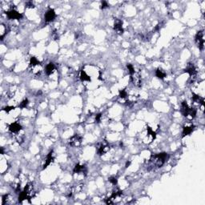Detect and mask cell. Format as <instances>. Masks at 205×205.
<instances>
[{"instance_id":"6da1fadb","label":"cell","mask_w":205,"mask_h":205,"mask_svg":"<svg viewBox=\"0 0 205 205\" xmlns=\"http://www.w3.org/2000/svg\"><path fill=\"white\" fill-rule=\"evenodd\" d=\"M168 158V153L162 152V153L151 155L149 160L147 161V171H154L157 168H161Z\"/></svg>"},{"instance_id":"7a4b0ae2","label":"cell","mask_w":205,"mask_h":205,"mask_svg":"<svg viewBox=\"0 0 205 205\" xmlns=\"http://www.w3.org/2000/svg\"><path fill=\"white\" fill-rule=\"evenodd\" d=\"M181 112L184 115V116L187 117L190 120L194 119L196 116L197 111L195 108L193 107H189L187 102H183L181 103Z\"/></svg>"},{"instance_id":"3957f363","label":"cell","mask_w":205,"mask_h":205,"mask_svg":"<svg viewBox=\"0 0 205 205\" xmlns=\"http://www.w3.org/2000/svg\"><path fill=\"white\" fill-rule=\"evenodd\" d=\"M30 67H31L32 73L34 75H39L43 71L41 63L35 57H31L30 59Z\"/></svg>"},{"instance_id":"277c9868","label":"cell","mask_w":205,"mask_h":205,"mask_svg":"<svg viewBox=\"0 0 205 205\" xmlns=\"http://www.w3.org/2000/svg\"><path fill=\"white\" fill-rule=\"evenodd\" d=\"M195 43L197 45V47L200 51H203L204 48V31H198L195 37Z\"/></svg>"},{"instance_id":"5b68a950","label":"cell","mask_w":205,"mask_h":205,"mask_svg":"<svg viewBox=\"0 0 205 205\" xmlns=\"http://www.w3.org/2000/svg\"><path fill=\"white\" fill-rule=\"evenodd\" d=\"M130 76L131 80V82H132L134 85L137 87H141V84H142V78H141V75H140V72L135 71L133 74L130 75Z\"/></svg>"},{"instance_id":"8992f818","label":"cell","mask_w":205,"mask_h":205,"mask_svg":"<svg viewBox=\"0 0 205 205\" xmlns=\"http://www.w3.org/2000/svg\"><path fill=\"white\" fill-rule=\"evenodd\" d=\"M155 138H156L155 131H154L151 127L147 126V136L144 140V142L146 144H151L152 141H154V140H155Z\"/></svg>"},{"instance_id":"52a82bcc","label":"cell","mask_w":205,"mask_h":205,"mask_svg":"<svg viewBox=\"0 0 205 205\" xmlns=\"http://www.w3.org/2000/svg\"><path fill=\"white\" fill-rule=\"evenodd\" d=\"M110 151V146L107 142H102L98 145L97 147V152L99 155H103Z\"/></svg>"},{"instance_id":"ba28073f","label":"cell","mask_w":205,"mask_h":205,"mask_svg":"<svg viewBox=\"0 0 205 205\" xmlns=\"http://www.w3.org/2000/svg\"><path fill=\"white\" fill-rule=\"evenodd\" d=\"M184 72L188 73V75H190L191 79H195V76L197 75V71H196V68L193 63H188L187 67L185 68Z\"/></svg>"},{"instance_id":"9c48e42d","label":"cell","mask_w":205,"mask_h":205,"mask_svg":"<svg viewBox=\"0 0 205 205\" xmlns=\"http://www.w3.org/2000/svg\"><path fill=\"white\" fill-rule=\"evenodd\" d=\"M81 144H82V137L79 136L77 134L74 135L69 140V144L72 147H79Z\"/></svg>"},{"instance_id":"30bf717a","label":"cell","mask_w":205,"mask_h":205,"mask_svg":"<svg viewBox=\"0 0 205 205\" xmlns=\"http://www.w3.org/2000/svg\"><path fill=\"white\" fill-rule=\"evenodd\" d=\"M114 30L117 34H122L123 33V22L119 19H115L114 20Z\"/></svg>"},{"instance_id":"8fae6325","label":"cell","mask_w":205,"mask_h":205,"mask_svg":"<svg viewBox=\"0 0 205 205\" xmlns=\"http://www.w3.org/2000/svg\"><path fill=\"white\" fill-rule=\"evenodd\" d=\"M122 195H123V191H114L109 198L107 199L106 204H113L116 202V199L117 198L120 197Z\"/></svg>"},{"instance_id":"7c38bea8","label":"cell","mask_w":205,"mask_h":205,"mask_svg":"<svg viewBox=\"0 0 205 205\" xmlns=\"http://www.w3.org/2000/svg\"><path fill=\"white\" fill-rule=\"evenodd\" d=\"M6 14L10 19H21L23 18V14L15 10H10L9 11H7Z\"/></svg>"},{"instance_id":"4fadbf2b","label":"cell","mask_w":205,"mask_h":205,"mask_svg":"<svg viewBox=\"0 0 205 205\" xmlns=\"http://www.w3.org/2000/svg\"><path fill=\"white\" fill-rule=\"evenodd\" d=\"M56 17L55 11L53 9H49L44 15V19L47 23H50L54 20Z\"/></svg>"},{"instance_id":"5bb4252c","label":"cell","mask_w":205,"mask_h":205,"mask_svg":"<svg viewBox=\"0 0 205 205\" xmlns=\"http://www.w3.org/2000/svg\"><path fill=\"white\" fill-rule=\"evenodd\" d=\"M21 130H22V126H21L19 123H17V122L12 123L10 126H9V131H10L11 133L17 134L19 133Z\"/></svg>"},{"instance_id":"9a60e30c","label":"cell","mask_w":205,"mask_h":205,"mask_svg":"<svg viewBox=\"0 0 205 205\" xmlns=\"http://www.w3.org/2000/svg\"><path fill=\"white\" fill-rule=\"evenodd\" d=\"M24 191L27 193V195H28L29 197V199H31V197L34 195V186L31 183H29L28 184L26 185V187L24 188Z\"/></svg>"},{"instance_id":"2e32d148","label":"cell","mask_w":205,"mask_h":205,"mask_svg":"<svg viewBox=\"0 0 205 205\" xmlns=\"http://www.w3.org/2000/svg\"><path fill=\"white\" fill-rule=\"evenodd\" d=\"M194 129H195V126L194 125H189V126H185L184 127V128H183V132H182V137H185L187 136H189V135H191V133L194 131Z\"/></svg>"},{"instance_id":"e0dca14e","label":"cell","mask_w":205,"mask_h":205,"mask_svg":"<svg viewBox=\"0 0 205 205\" xmlns=\"http://www.w3.org/2000/svg\"><path fill=\"white\" fill-rule=\"evenodd\" d=\"M53 161H54L53 151H51L49 152V154L47 155V159H46V160H45V164L44 165H43V169H45V168H47L48 166H49Z\"/></svg>"},{"instance_id":"ac0fdd59","label":"cell","mask_w":205,"mask_h":205,"mask_svg":"<svg viewBox=\"0 0 205 205\" xmlns=\"http://www.w3.org/2000/svg\"><path fill=\"white\" fill-rule=\"evenodd\" d=\"M55 66L53 63H49L46 66V69H45V72L47 75H51V74H53V72H55Z\"/></svg>"},{"instance_id":"d6986e66","label":"cell","mask_w":205,"mask_h":205,"mask_svg":"<svg viewBox=\"0 0 205 205\" xmlns=\"http://www.w3.org/2000/svg\"><path fill=\"white\" fill-rule=\"evenodd\" d=\"M12 202V197L9 194H6L3 196L2 199V204H10Z\"/></svg>"},{"instance_id":"ffe728a7","label":"cell","mask_w":205,"mask_h":205,"mask_svg":"<svg viewBox=\"0 0 205 205\" xmlns=\"http://www.w3.org/2000/svg\"><path fill=\"white\" fill-rule=\"evenodd\" d=\"M155 76L157 77L158 79H164L166 77V72H164V70H162L161 68H158L155 71Z\"/></svg>"},{"instance_id":"44dd1931","label":"cell","mask_w":205,"mask_h":205,"mask_svg":"<svg viewBox=\"0 0 205 205\" xmlns=\"http://www.w3.org/2000/svg\"><path fill=\"white\" fill-rule=\"evenodd\" d=\"M84 171H85V166L78 164L75 165L74 170H73V172L74 173H82Z\"/></svg>"},{"instance_id":"7402d4cb","label":"cell","mask_w":205,"mask_h":205,"mask_svg":"<svg viewBox=\"0 0 205 205\" xmlns=\"http://www.w3.org/2000/svg\"><path fill=\"white\" fill-rule=\"evenodd\" d=\"M26 199H29V197H28V195H27V193L25 191H22L19 196V202L21 203V202H23V200H26Z\"/></svg>"},{"instance_id":"603a6c76","label":"cell","mask_w":205,"mask_h":205,"mask_svg":"<svg viewBox=\"0 0 205 205\" xmlns=\"http://www.w3.org/2000/svg\"><path fill=\"white\" fill-rule=\"evenodd\" d=\"M0 31H1V40H3V37L5 36V34L7 33V28L5 27V25L2 24V25L0 26Z\"/></svg>"},{"instance_id":"cb8c5ba5","label":"cell","mask_w":205,"mask_h":205,"mask_svg":"<svg viewBox=\"0 0 205 205\" xmlns=\"http://www.w3.org/2000/svg\"><path fill=\"white\" fill-rule=\"evenodd\" d=\"M120 97L122 99H127L128 97V93L126 90H121L120 91Z\"/></svg>"},{"instance_id":"d4e9b609","label":"cell","mask_w":205,"mask_h":205,"mask_svg":"<svg viewBox=\"0 0 205 205\" xmlns=\"http://www.w3.org/2000/svg\"><path fill=\"white\" fill-rule=\"evenodd\" d=\"M28 103H29V102H28V99H24V100H23V101L20 103V104H19V107H20V108H22V109L26 108V107H28Z\"/></svg>"},{"instance_id":"484cf974","label":"cell","mask_w":205,"mask_h":205,"mask_svg":"<svg viewBox=\"0 0 205 205\" xmlns=\"http://www.w3.org/2000/svg\"><path fill=\"white\" fill-rule=\"evenodd\" d=\"M127 69H128V72H129V74L130 75H131V74H133L134 72H135V68H134V67L132 64H130V63H128L127 65Z\"/></svg>"},{"instance_id":"4316f807","label":"cell","mask_w":205,"mask_h":205,"mask_svg":"<svg viewBox=\"0 0 205 205\" xmlns=\"http://www.w3.org/2000/svg\"><path fill=\"white\" fill-rule=\"evenodd\" d=\"M108 180H109L110 183H111L113 185H116L117 183H118V180H117V178L115 177V176L110 177L109 179H108Z\"/></svg>"},{"instance_id":"83f0119b","label":"cell","mask_w":205,"mask_h":205,"mask_svg":"<svg viewBox=\"0 0 205 205\" xmlns=\"http://www.w3.org/2000/svg\"><path fill=\"white\" fill-rule=\"evenodd\" d=\"M15 107H12V106H7L6 107H4L3 110L6 111L7 113H9L10 111H12V110H14Z\"/></svg>"},{"instance_id":"f1b7e54d","label":"cell","mask_w":205,"mask_h":205,"mask_svg":"<svg viewBox=\"0 0 205 205\" xmlns=\"http://www.w3.org/2000/svg\"><path fill=\"white\" fill-rule=\"evenodd\" d=\"M107 7H108L107 2H106V1H103L102 3H101V9H105Z\"/></svg>"},{"instance_id":"f546056e","label":"cell","mask_w":205,"mask_h":205,"mask_svg":"<svg viewBox=\"0 0 205 205\" xmlns=\"http://www.w3.org/2000/svg\"><path fill=\"white\" fill-rule=\"evenodd\" d=\"M101 118H102V115L101 114H98L96 116V121L97 123H100L101 121Z\"/></svg>"},{"instance_id":"4dcf8cb0","label":"cell","mask_w":205,"mask_h":205,"mask_svg":"<svg viewBox=\"0 0 205 205\" xmlns=\"http://www.w3.org/2000/svg\"><path fill=\"white\" fill-rule=\"evenodd\" d=\"M27 7H30V8H33L34 7V4L32 3V2H28L27 3Z\"/></svg>"},{"instance_id":"1f68e13d","label":"cell","mask_w":205,"mask_h":205,"mask_svg":"<svg viewBox=\"0 0 205 205\" xmlns=\"http://www.w3.org/2000/svg\"><path fill=\"white\" fill-rule=\"evenodd\" d=\"M1 153L3 154V148H1Z\"/></svg>"}]
</instances>
